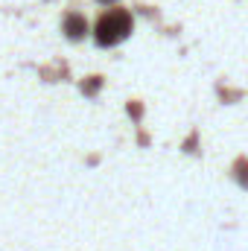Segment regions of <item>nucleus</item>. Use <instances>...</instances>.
Segmentation results:
<instances>
[{"mask_svg":"<svg viewBox=\"0 0 248 251\" xmlns=\"http://www.w3.org/2000/svg\"><path fill=\"white\" fill-rule=\"evenodd\" d=\"M102 3H108V0H102Z\"/></svg>","mask_w":248,"mask_h":251,"instance_id":"nucleus-3","label":"nucleus"},{"mask_svg":"<svg viewBox=\"0 0 248 251\" xmlns=\"http://www.w3.org/2000/svg\"><path fill=\"white\" fill-rule=\"evenodd\" d=\"M128 32H131V15L123 12V9H114V12L102 15L99 24H97V41H99L102 47L123 41Z\"/></svg>","mask_w":248,"mask_h":251,"instance_id":"nucleus-1","label":"nucleus"},{"mask_svg":"<svg viewBox=\"0 0 248 251\" xmlns=\"http://www.w3.org/2000/svg\"><path fill=\"white\" fill-rule=\"evenodd\" d=\"M64 32H67L70 38H82V35L88 32L85 18H82V15H67V18H64Z\"/></svg>","mask_w":248,"mask_h":251,"instance_id":"nucleus-2","label":"nucleus"}]
</instances>
